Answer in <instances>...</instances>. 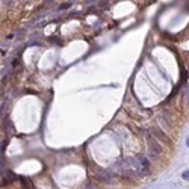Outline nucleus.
<instances>
[{
    "mask_svg": "<svg viewBox=\"0 0 189 189\" xmlns=\"http://www.w3.org/2000/svg\"><path fill=\"white\" fill-rule=\"evenodd\" d=\"M70 6H71V2H67V3H64V5H61L59 9H67V8H70Z\"/></svg>",
    "mask_w": 189,
    "mask_h": 189,
    "instance_id": "5",
    "label": "nucleus"
},
{
    "mask_svg": "<svg viewBox=\"0 0 189 189\" xmlns=\"http://www.w3.org/2000/svg\"><path fill=\"white\" fill-rule=\"evenodd\" d=\"M150 132H151V133L156 136L154 139H160L162 142H168V138H166V135H165V133H163L159 127H151V130H150Z\"/></svg>",
    "mask_w": 189,
    "mask_h": 189,
    "instance_id": "2",
    "label": "nucleus"
},
{
    "mask_svg": "<svg viewBox=\"0 0 189 189\" xmlns=\"http://www.w3.org/2000/svg\"><path fill=\"white\" fill-rule=\"evenodd\" d=\"M136 159H138V163H139V166H141L142 170H145V171H147V170H148V166H150V162H148V159H147V157H145L144 154H138Z\"/></svg>",
    "mask_w": 189,
    "mask_h": 189,
    "instance_id": "4",
    "label": "nucleus"
},
{
    "mask_svg": "<svg viewBox=\"0 0 189 189\" xmlns=\"http://www.w3.org/2000/svg\"><path fill=\"white\" fill-rule=\"evenodd\" d=\"M95 177H97L100 182H103V183H109V182H110V174L103 171V170H97V171H95Z\"/></svg>",
    "mask_w": 189,
    "mask_h": 189,
    "instance_id": "3",
    "label": "nucleus"
},
{
    "mask_svg": "<svg viewBox=\"0 0 189 189\" xmlns=\"http://www.w3.org/2000/svg\"><path fill=\"white\" fill-rule=\"evenodd\" d=\"M182 177H183L185 180H189V171H185L183 174H182Z\"/></svg>",
    "mask_w": 189,
    "mask_h": 189,
    "instance_id": "6",
    "label": "nucleus"
},
{
    "mask_svg": "<svg viewBox=\"0 0 189 189\" xmlns=\"http://www.w3.org/2000/svg\"><path fill=\"white\" fill-rule=\"evenodd\" d=\"M147 144H148V148L151 150L153 156H157V154L162 153V145H160V144L157 142V139H154L151 135L147 136Z\"/></svg>",
    "mask_w": 189,
    "mask_h": 189,
    "instance_id": "1",
    "label": "nucleus"
},
{
    "mask_svg": "<svg viewBox=\"0 0 189 189\" xmlns=\"http://www.w3.org/2000/svg\"><path fill=\"white\" fill-rule=\"evenodd\" d=\"M188 147H189V139H188Z\"/></svg>",
    "mask_w": 189,
    "mask_h": 189,
    "instance_id": "7",
    "label": "nucleus"
}]
</instances>
